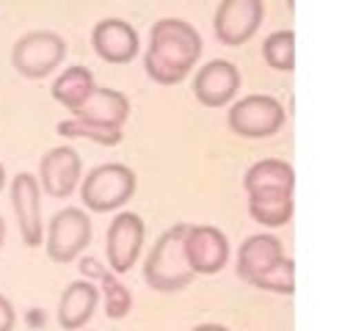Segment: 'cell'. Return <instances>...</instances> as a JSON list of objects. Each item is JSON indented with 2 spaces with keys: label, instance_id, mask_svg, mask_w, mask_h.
I'll return each instance as SVG.
<instances>
[{
  "label": "cell",
  "instance_id": "cell-1",
  "mask_svg": "<svg viewBox=\"0 0 353 331\" xmlns=\"http://www.w3.org/2000/svg\"><path fill=\"white\" fill-rule=\"evenodd\" d=\"M201 58V36L199 30L176 17L157 19L149 30V47L143 55L146 74L154 83L174 86L196 66Z\"/></svg>",
  "mask_w": 353,
  "mask_h": 331
},
{
  "label": "cell",
  "instance_id": "cell-2",
  "mask_svg": "<svg viewBox=\"0 0 353 331\" xmlns=\"http://www.w3.org/2000/svg\"><path fill=\"white\" fill-rule=\"evenodd\" d=\"M185 229H188V223H176V226L165 229L143 262V279L157 292L185 290L196 279V273L190 270V265L185 259V248H182Z\"/></svg>",
  "mask_w": 353,
  "mask_h": 331
},
{
  "label": "cell",
  "instance_id": "cell-3",
  "mask_svg": "<svg viewBox=\"0 0 353 331\" xmlns=\"http://www.w3.org/2000/svg\"><path fill=\"white\" fill-rule=\"evenodd\" d=\"M135 171L124 163H102L94 166L80 185V199L94 212H110L130 201L135 193Z\"/></svg>",
  "mask_w": 353,
  "mask_h": 331
},
{
  "label": "cell",
  "instance_id": "cell-4",
  "mask_svg": "<svg viewBox=\"0 0 353 331\" xmlns=\"http://www.w3.org/2000/svg\"><path fill=\"white\" fill-rule=\"evenodd\" d=\"M66 55V41L52 30H30L17 39L11 50V63L22 77L41 80L61 66Z\"/></svg>",
  "mask_w": 353,
  "mask_h": 331
},
{
  "label": "cell",
  "instance_id": "cell-5",
  "mask_svg": "<svg viewBox=\"0 0 353 331\" xmlns=\"http://www.w3.org/2000/svg\"><path fill=\"white\" fill-rule=\"evenodd\" d=\"M229 130L240 138H270L284 124V108L276 97L248 94L229 108Z\"/></svg>",
  "mask_w": 353,
  "mask_h": 331
},
{
  "label": "cell",
  "instance_id": "cell-6",
  "mask_svg": "<svg viewBox=\"0 0 353 331\" xmlns=\"http://www.w3.org/2000/svg\"><path fill=\"white\" fill-rule=\"evenodd\" d=\"M88 243H91V218L83 210L66 207L52 215L47 226V257L52 262L61 265L72 262Z\"/></svg>",
  "mask_w": 353,
  "mask_h": 331
},
{
  "label": "cell",
  "instance_id": "cell-7",
  "mask_svg": "<svg viewBox=\"0 0 353 331\" xmlns=\"http://www.w3.org/2000/svg\"><path fill=\"white\" fill-rule=\"evenodd\" d=\"M182 248H185V259L190 265V270L199 276H212L218 273L226 259H229V240L218 226L210 223H188L185 237H182Z\"/></svg>",
  "mask_w": 353,
  "mask_h": 331
},
{
  "label": "cell",
  "instance_id": "cell-8",
  "mask_svg": "<svg viewBox=\"0 0 353 331\" xmlns=\"http://www.w3.org/2000/svg\"><path fill=\"white\" fill-rule=\"evenodd\" d=\"M143 234H146L143 218L135 212H119L110 221L105 234V254H108V268L113 273H127L135 265L143 245Z\"/></svg>",
  "mask_w": 353,
  "mask_h": 331
},
{
  "label": "cell",
  "instance_id": "cell-9",
  "mask_svg": "<svg viewBox=\"0 0 353 331\" xmlns=\"http://www.w3.org/2000/svg\"><path fill=\"white\" fill-rule=\"evenodd\" d=\"M11 207L19 223L22 243L36 248L44 243V221H41V188L33 174L22 171L11 179Z\"/></svg>",
  "mask_w": 353,
  "mask_h": 331
},
{
  "label": "cell",
  "instance_id": "cell-10",
  "mask_svg": "<svg viewBox=\"0 0 353 331\" xmlns=\"http://www.w3.org/2000/svg\"><path fill=\"white\" fill-rule=\"evenodd\" d=\"M265 14V3L262 0H221V6L215 8V36L218 41L237 47L243 41H248Z\"/></svg>",
  "mask_w": 353,
  "mask_h": 331
},
{
  "label": "cell",
  "instance_id": "cell-11",
  "mask_svg": "<svg viewBox=\"0 0 353 331\" xmlns=\"http://www.w3.org/2000/svg\"><path fill=\"white\" fill-rule=\"evenodd\" d=\"M80 154L72 146H52L39 160V188L52 199H66L80 182Z\"/></svg>",
  "mask_w": 353,
  "mask_h": 331
},
{
  "label": "cell",
  "instance_id": "cell-12",
  "mask_svg": "<svg viewBox=\"0 0 353 331\" xmlns=\"http://www.w3.org/2000/svg\"><path fill=\"white\" fill-rule=\"evenodd\" d=\"M240 88V72L232 61L215 58L204 63L193 77V97L207 108H223Z\"/></svg>",
  "mask_w": 353,
  "mask_h": 331
},
{
  "label": "cell",
  "instance_id": "cell-13",
  "mask_svg": "<svg viewBox=\"0 0 353 331\" xmlns=\"http://www.w3.org/2000/svg\"><path fill=\"white\" fill-rule=\"evenodd\" d=\"M91 44H94V50H97V55L102 61L127 63L138 52V33H135V28L130 22H124L119 17H108V19H99L94 25Z\"/></svg>",
  "mask_w": 353,
  "mask_h": 331
},
{
  "label": "cell",
  "instance_id": "cell-14",
  "mask_svg": "<svg viewBox=\"0 0 353 331\" xmlns=\"http://www.w3.org/2000/svg\"><path fill=\"white\" fill-rule=\"evenodd\" d=\"M99 287L88 279H74L63 287L58 301V325L63 331H80L97 312Z\"/></svg>",
  "mask_w": 353,
  "mask_h": 331
},
{
  "label": "cell",
  "instance_id": "cell-15",
  "mask_svg": "<svg viewBox=\"0 0 353 331\" xmlns=\"http://www.w3.org/2000/svg\"><path fill=\"white\" fill-rule=\"evenodd\" d=\"M77 119L102 124V127H121L130 116V99L116 88H94L91 97L74 110Z\"/></svg>",
  "mask_w": 353,
  "mask_h": 331
},
{
  "label": "cell",
  "instance_id": "cell-16",
  "mask_svg": "<svg viewBox=\"0 0 353 331\" xmlns=\"http://www.w3.org/2000/svg\"><path fill=\"white\" fill-rule=\"evenodd\" d=\"M281 257H284V248L276 234H268V232L251 234V237H245V243L237 251V276L251 284L262 270H268Z\"/></svg>",
  "mask_w": 353,
  "mask_h": 331
},
{
  "label": "cell",
  "instance_id": "cell-17",
  "mask_svg": "<svg viewBox=\"0 0 353 331\" xmlns=\"http://www.w3.org/2000/svg\"><path fill=\"white\" fill-rule=\"evenodd\" d=\"M243 188H245V193H262V190H287V193H292L295 190V171L287 160L265 157V160H256L245 171Z\"/></svg>",
  "mask_w": 353,
  "mask_h": 331
},
{
  "label": "cell",
  "instance_id": "cell-18",
  "mask_svg": "<svg viewBox=\"0 0 353 331\" xmlns=\"http://www.w3.org/2000/svg\"><path fill=\"white\" fill-rule=\"evenodd\" d=\"M97 88V83H94V74H91V69H85V66H66L55 80H52V97H55V102H61L66 110H77L88 97H91V91Z\"/></svg>",
  "mask_w": 353,
  "mask_h": 331
},
{
  "label": "cell",
  "instance_id": "cell-19",
  "mask_svg": "<svg viewBox=\"0 0 353 331\" xmlns=\"http://www.w3.org/2000/svg\"><path fill=\"white\" fill-rule=\"evenodd\" d=\"M292 193L287 190H262V193H248V212L256 223L262 226H284L292 218Z\"/></svg>",
  "mask_w": 353,
  "mask_h": 331
},
{
  "label": "cell",
  "instance_id": "cell-20",
  "mask_svg": "<svg viewBox=\"0 0 353 331\" xmlns=\"http://www.w3.org/2000/svg\"><path fill=\"white\" fill-rule=\"evenodd\" d=\"M262 58L268 61V66L279 72H292L295 69V33L273 30L262 44Z\"/></svg>",
  "mask_w": 353,
  "mask_h": 331
},
{
  "label": "cell",
  "instance_id": "cell-21",
  "mask_svg": "<svg viewBox=\"0 0 353 331\" xmlns=\"http://www.w3.org/2000/svg\"><path fill=\"white\" fill-rule=\"evenodd\" d=\"M99 284H102V301H105V314L110 320H121L130 314L132 309V295L130 290L116 279V273L110 268H105L99 273Z\"/></svg>",
  "mask_w": 353,
  "mask_h": 331
},
{
  "label": "cell",
  "instance_id": "cell-22",
  "mask_svg": "<svg viewBox=\"0 0 353 331\" xmlns=\"http://www.w3.org/2000/svg\"><path fill=\"white\" fill-rule=\"evenodd\" d=\"M58 132L66 135V138H88V141L102 143V146H113V143L121 141V127H102V124L83 121L77 116L58 121Z\"/></svg>",
  "mask_w": 353,
  "mask_h": 331
},
{
  "label": "cell",
  "instance_id": "cell-23",
  "mask_svg": "<svg viewBox=\"0 0 353 331\" xmlns=\"http://www.w3.org/2000/svg\"><path fill=\"white\" fill-rule=\"evenodd\" d=\"M251 284L259 287V290H265V292L292 295V292H295V262H292L290 257H281V259L273 262L268 270H262Z\"/></svg>",
  "mask_w": 353,
  "mask_h": 331
},
{
  "label": "cell",
  "instance_id": "cell-24",
  "mask_svg": "<svg viewBox=\"0 0 353 331\" xmlns=\"http://www.w3.org/2000/svg\"><path fill=\"white\" fill-rule=\"evenodd\" d=\"M14 323H17L14 303L6 295H0V331H14Z\"/></svg>",
  "mask_w": 353,
  "mask_h": 331
},
{
  "label": "cell",
  "instance_id": "cell-25",
  "mask_svg": "<svg viewBox=\"0 0 353 331\" xmlns=\"http://www.w3.org/2000/svg\"><path fill=\"white\" fill-rule=\"evenodd\" d=\"M80 270H83V276H91V279H99V273L105 270L94 257H85V259H80Z\"/></svg>",
  "mask_w": 353,
  "mask_h": 331
},
{
  "label": "cell",
  "instance_id": "cell-26",
  "mask_svg": "<svg viewBox=\"0 0 353 331\" xmlns=\"http://www.w3.org/2000/svg\"><path fill=\"white\" fill-rule=\"evenodd\" d=\"M190 331H229V328L226 325H218V323H201V325H196Z\"/></svg>",
  "mask_w": 353,
  "mask_h": 331
},
{
  "label": "cell",
  "instance_id": "cell-27",
  "mask_svg": "<svg viewBox=\"0 0 353 331\" xmlns=\"http://www.w3.org/2000/svg\"><path fill=\"white\" fill-rule=\"evenodd\" d=\"M3 240H6V221H3V215H0V248H3Z\"/></svg>",
  "mask_w": 353,
  "mask_h": 331
},
{
  "label": "cell",
  "instance_id": "cell-28",
  "mask_svg": "<svg viewBox=\"0 0 353 331\" xmlns=\"http://www.w3.org/2000/svg\"><path fill=\"white\" fill-rule=\"evenodd\" d=\"M3 185H6V168H3V163H0V190H3Z\"/></svg>",
  "mask_w": 353,
  "mask_h": 331
},
{
  "label": "cell",
  "instance_id": "cell-29",
  "mask_svg": "<svg viewBox=\"0 0 353 331\" xmlns=\"http://www.w3.org/2000/svg\"><path fill=\"white\" fill-rule=\"evenodd\" d=\"M287 6H290V8H292V6H295V0H287Z\"/></svg>",
  "mask_w": 353,
  "mask_h": 331
}]
</instances>
